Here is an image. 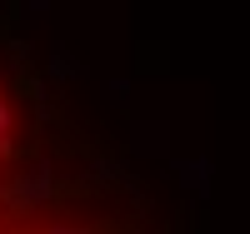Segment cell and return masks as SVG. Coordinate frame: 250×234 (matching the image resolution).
Returning <instances> with one entry per match:
<instances>
[{
	"label": "cell",
	"instance_id": "8",
	"mask_svg": "<svg viewBox=\"0 0 250 234\" xmlns=\"http://www.w3.org/2000/svg\"><path fill=\"white\" fill-rule=\"evenodd\" d=\"M20 15L30 20V30H40V25H50V0H25V5H20Z\"/></svg>",
	"mask_w": 250,
	"mask_h": 234
},
{
	"label": "cell",
	"instance_id": "4",
	"mask_svg": "<svg viewBox=\"0 0 250 234\" xmlns=\"http://www.w3.org/2000/svg\"><path fill=\"white\" fill-rule=\"evenodd\" d=\"M80 75H85V65H75V60H70L65 50H50V60H45V80H40V85L60 90L65 80H80Z\"/></svg>",
	"mask_w": 250,
	"mask_h": 234
},
{
	"label": "cell",
	"instance_id": "3",
	"mask_svg": "<svg viewBox=\"0 0 250 234\" xmlns=\"http://www.w3.org/2000/svg\"><path fill=\"white\" fill-rule=\"evenodd\" d=\"M175 175H180V189L190 195H210V180H215V160L210 155H190V160H175Z\"/></svg>",
	"mask_w": 250,
	"mask_h": 234
},
{
	"label": "cell",
	"instance_id": "7",
	"mask_svg": "<svg viewBox=\"0 0 250 234\" xmlns=\"http://www.w3.org/2000/svg\"><path fill=\"white\" fill-rule=\"evenodd\" d=\"M10 125H15V110H10V95H0V160H10V155H15Z\"/></svg>",
	"mask_w": 250,
	"mask_h": 234
},
{
	"label": "cell",
	"instance_id": "6",
	"mask_svg": "<svg viewBox=\"0 0 250 234\" xmlns=\"http://www.w3.org/2000/svg\"><path fill=\"white\" fill-rule=\"evenodd\" d=\"M90 175H95L100 184H125V180H130V175H125V164H120V160H110V155H100V160L90 164Z\"/></svg>",
	"mask_w": 250,
	"mask_h": 234
},
{
	"label": "cell",
	"instance_id": "5",
	"mask_svg": "<svg viewBox=\"0 0 250 234\" xmlns=\"http://www.w3.org/2000/svg\"><path fill=\"white\" fill-rule=\"evenodd\" d=\"M100 100H105L110 110H130V80H125V75L105 80V85H100Z\"/></svg>",
	"mask_w": 250,
	"mask_h": 234
},
{
	"label": "cell",
	"instance_id": "1",
	"mask_svg": "<svg viewBox=\"0 0 250 234\" xmlns=\"http://www.w3.org/2000/svg\"><path fill=\"white\" fill-rule=\"evenodd\" d=\"M50 195H55V164H50V160H35L20 180L5 184V199H10L15 209H35V204H45Z\"/></svg>",
	"mask_w": 250,
	"mask_h": 234
},
{
	"label": "cell",
	"instance_id": "2",
	"mask_svg": "<svg viewBox=\"0 0 250 234\" xmlns=\"http://www.w3.org/2000/svg\"><path fill=\"white\" fill-rule=\"evenodd\" d=\"M130 155L135 160H170V125L165 120H135L130 125Z\"/></svg>",
	"mask_w": 250,
	"mask_h": 234
},
{
	"label": "cell",
	"instance_id": "9",
	"mask_svg": "<svg viewBox=\"0 0 250 234\" xmlns=\"http://www.w3.org/2000/svg\"><path fill=\"white\" fill-rule=\"evenodd\" d=\"M55 234H95V229H70V224H60Z\"/></svg>",
	"mask_w": 250,
	"mask_h": 234
}]
</instances>
